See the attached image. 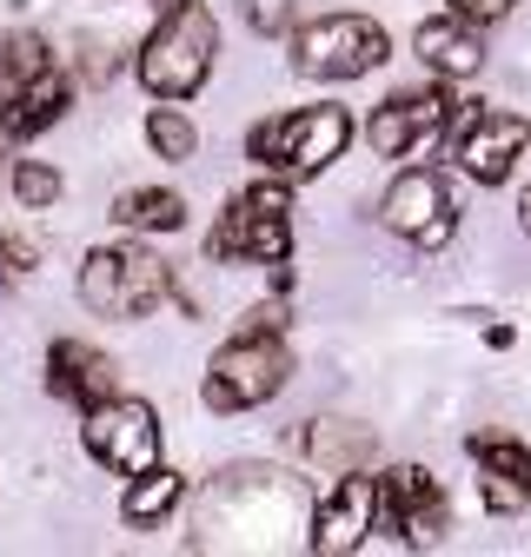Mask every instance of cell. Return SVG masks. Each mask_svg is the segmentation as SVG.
Masks as SVG:
<instances>
[{
  "instance_id": "6",
  "label": "cell",
  "mask_w": 531,
  "mask_h": 557,
  "mask_svg": "<svg viewBox=\"0 0 531 557\" xmlns=\"http://www.w3.org/2000/svg\"><path fill=\"white\" fill-rule=\"evenodd\" d=\"M213 252L220 259H266V265H280L293 252V193L280 180L246 186L220 213V226H213Z\"/></svg>"
},
{
  "instance_id": "18",
  "label": "cell",
  "mask_w": 531,
  "mask_h": 557,
  "mask_svg": "<svg viewBox=\"0 0 531 557\" xmlns=\"http://www.w3.org/2000/svg\"><path fill=\"white\" fill-rule=\"evenodd\" d=\"M306 451L332 471H359L372 458V432L366 425H339V418H319V425L306 432Z\"/></svg>"
},
{
  "instance_id": "24",
  "label": "cell",
  "mask_w": 531,
  "mask_h": 557,
  "mask_svg": "<svg viewBox=\"0 0 531 557\" xmlns=\"http://www.w3.org/2000/svg\"><path fill=\"white\" fill-rule=\"evenodd\" d=\"M518 8V0H452V14H465V21H505Z\"/></svg>"
},
{
  "instance_id": "17",
  "label": "cell",
  "mask_w": 531,
  "mask_h": 557,
  "mask_svg": "<svg viewBox=\"0 0 531 557\" xmlns=\"http://www.w3.org/2000/svg\"><path fill=\"white\" fill-rule=\"evenodd\" d=\"M180 492H186V478H180V471H166V465H147V471H133L126 498H120V518L147 531V524H160V518L180 505Z\"/></svg>"
},
{
  "instance_id": "4",
  "label": "cell",
  "mask_w": 531,
  "mask_h": 557,
  "mask_svg": "<svg viewBox=\"0 0 531 557\" xmlns=\"http://www.w3.org/2000/svg\"><path fill=\"white\" fill-rule=\"evenodd\" d=\"M166 293H173V272L147 246H100L81 265V306L100 319H147Z\"/></svg>"
},
{
  "instance_id": "21",
  "label": "cell",
  "mask_w": 531,
  "mask_h": 557,
  "mask_svg": "<svg viewBox=\"0 0 531 557\" xmlns=\"http://www.w3.org/2000/svg\"><path fill=\"white\" fill-rule=\"evenodd\" d=\"M147 147H153L160 160H193L199 133H193V120H186V113H173V107H153V113H147Z\"/></svg>"
},
{
  "instance_id": "16",
  "label": "cell",
  "mask_w": 531,
  "mask_h": 557,
  "mask_svg": "<svg viewBox=\"0 0 531 557\" xmlns=\"http://www.w3.org/2000/svg\"><path fill=\"white\" fill-rule=\"evenodd\" d=\"M113 220L126 233H180L186 226V199L166 193V186H133V193L113 199Z\"/></svg>"
},
{
  "instance_id": "1",
  "label": "cell",
  "mask_w": 531,
  "mask_h": 557,
  "mask_svg": "<svg viewBox=\"0 0 531 557\" xmlns=\"http://www.w3.org/2000/svg\"><path fill=\"white\" fill-rule=\"evenodd\" d=\"M213 53H220L213 14L199 8V0H166L160 27H153L147 47H140V87H147L153 100H186V94L207 87Z\"/></svg>"
},
{
  "instance_id": "12",
  "label": "cell",
  "mask_w": 531,
  "mask_h": 557,
  "mask_svg": "<svg viewBox=\"0 0 531 557\" xmlns=\"http://www.w3.org/2000/svg\"><path fill=\"white\" fill-rule=\"evenodd\" d=\"M372 478H359V471H346L339 484L325 492V505L312 511V550L319 557H339V550H359L366 544V531H372Z\"/></svg>"
},
{
  "instance_id": "15",
  "label": "cell",
  "mask_w": 531,
  "mask_h": 557,
  "mask_svg": "<svg viewBox=\"0 0 531 557\" xmlns=\"http://www.w3.org/2000/svg\"><path fill=\"white\" fill-rule=\"evenodd\" d=\"M66 100H74V81L66 74H34L8 107H0V139H34V133H47L60 113H66Z\"/></svg>"
},
{
  "instance_id": "2",
  "label": "cell",
  "mask_w": 531,
  "mask_h": 557,
  "mask_svg": "<svg viewBox=\"0 0 531 557\" xmlns=\"http://www.w3.org/2000/svg\"><path fill=\"white\" fill-rule=\"evenodd\" d=\"M346 139H353V113L346 107H299V113H280V120H259L246 133V153L259 166L286 173V180H312V173H325L346 153Z\"/></svg>"
},
{
  "instance_id": "19",
  "label": "cell",
  "mask_w": 531,
  "mask_h": 557,
  "mask_svg": "<svg viewBox=\"0 0 531 557\" xmlns=\"http://www.w3.org/2000/svg\"><path fill=\"white\" fill-rule=\"evenodd\" d=\"M47 66H53V53H47L40 34H8L0 40V107H8L34 74H47Z\"/></svg>"
},
{
  "instance_id": "10",
  "label": "cell",
  "mask_w": 531,
  "mask_h": 557,
  "mask_svg": "<svg viewBox=\"0 0 531 557\" xmlns=\"http://www.w3.org/2000/svg\"><path fill=\"white\" fill-rule=\"evenodd\" d=\"M385 226H392L398 239H412V246L439 252V246L452 239V226H458V206H452L445 180H439L432 166L398 173V180H392V193H385Z\"/></svg>"
},
{
  "instance_id": "5",
  "label": "cell",
  "mask_w": 531,
  "mask_h": 557,
  "mask_svg": "<svg viewBox=\"0 0 531 557\" xmlns=\"http://www.w3.org/2000/svg\"><path fill=\"white\" fill-rule=\"evenodd\" d=\"M392 53L385 27L366 14H319L306 27H293V66L306 81H359Z\"/></svg>"
},
{
  "instance_id": "26",
  "label": "cell",
  "mask_w": 531,
  "mask_h": 557,
  "mask_svg": "<svg viewBox=\"0 0 531 557\" xmlns=\"http://www.w3.org/2000/svg\"><path fill=\"white\" fill-rule=\"evenodd\" d=\"M518 220H524V233H531V193H524V206H518Z\"/></svg>"
},
{
  "instance_id": "8",
  "label": "cell",
  "mask_w": 531,
  "mask_h": 557,
  "mask_svg": "<svg viewBox=\"0 0 531 557\" xmlns=\"http://www.w3.org/2000/svg\"><path fill=\"white\" fill-rule=\"evenodd\" d=\"M81 438H87V451H94L107 471H120V478L160 465V418H153L147 398H120V392H113V398L87 405Z\"/></svg>"
},
{
  "instance_id": "7",
  "label": "cell",
  "mask_w": 531,
  "mask_h": 557,
  "mask_svg": "<svg viewBox=\"0 0 531 557\" xmlns=\"http://www.w3.org/2000/svg\"><path fill=\"white\" fill-rule=\"evenodd\" d=\"M372 518L392 531V537H406V544H419V550H432L445 531H452V498L439 492V478L425 471V465H392V471H379L372 478Z\"/></svg>"
},
{
  "instance_id": "13",
  "label": "cell",
  "mask_w": 531,
  "mask_h": 557,
  "mask_svg": "<svg viewBox=\"0 0 531 557\" xmlns=\"http://www.w3.org/2000/svg\"><path fill=\"white\" fill-rule=\"evenodd\" d=\"M47 385H53V398H66V405L87 411V405H100V398L120 392V372H113V359L100 352V345H87V338H53Z\"/></svg>"
},
{
  "instance_id": "22",
  "label": "cell",
  "mask_w": 531,
  "mask_h": 557,
  "mask_svg": "<svg viewBox=\"0 0 531 557\" xmlns=\"http://www.w3.org/2000/svg\"><path fill=\"white\" fill-rule=\"evenodd\" d=\"M14 199L27 206V213H40V206L60 199V173L40 166V160H21V166H14Z\"/></svg>"
},
{
  "instance_id": "25",
  "label": "cell",
  "mask_w": 531,
  "mask_h": 557,
  "mask_svg": "<svg viewBox=\"0 0 531 557\" xmlns=\"http://www.w3.org/2000/svg\"><path fill=\"white\" fill-rule=\"evenodd\" d=\"M0 272H34V246L27 239H0Z\"/></svg>"
},
{
  "instance_id": "3",
  "label": "cell",
  "mask_w": 531,
  "mask_h": 557,
  "mask_svg": "<svg viewBox=\"0 0 531 557\" xmlns=\"http://www.w3.org/2000/svg\"><path fill=\"white\" fill-rule=\"evenodd\" d=\"M293 372V352H286V332L273 325H239V338H226L213 366H207V405L213 411H252L266 398H280Z\"/></svg>"
},
{
  "instance_id": "9",
  "label": "cell",
  "mask_w": 531,
  "mask_h": 557,
  "mask_svg": "<svg viewBox=\"0 0 531 557\" xmlns=\"http://www.w3.org/2000/svg\"><path fill=\"white\" fill-rule=\"evenodd\" d=\"M445 120H452V94L445 87H412V94H392L372 113V147L385 160H425L445 147Z\"/></svg>"
},
{
  "instance_id": "14",
  "label": "cell",
  "mask_w": 531,
  "mask_h": 557,
  "mask_svg": "<svg viewBox=\"0 0 531 557\" xmlns=\"http://www.w3.org/2000/svg\"><path fill=\"white\" fill-rule=\"evenodd\" d=\"M412 53L432 66L439 81H472L479 66H485L479 21H465V14H432V21H419V34H412Z\"/></svg>"
},
{
  "instance_id": "23",
  "label": "cell",
  "mask_w": 531,
  "mask_h": 557,
  "mask_svg": "<svg viewBox=\"0 0 531 557\" xmlns=\"http://www.w3.org/2000/svg\"><path fill=\"white\" fill-rule=\"evenodd\" d=\"M479 492H485V505H492L498 518H518V511L531 505V484H518V478H498V471H479Z\"/></svg>"
},
{
  "instance_id": "20",
  "label": "cell",
  "mask_w": 531,
  "mask_h": 557,
  "mask_svg": "<svg viewBox=\"0 0 531 557\" xmlns=\"http://www.w3.org/2000/svg\"><path fill=\"white\" fill-rule=\"evenodd\" d=\"M472 458H479V471H498V478L531 484V451L518 438H505V432H472Z\"/></svg>"
},
{
  "instance_id": "11",
  "label": "cell",
  "mask_w": 531,
  "mask_h": 557,
  "mask_svg": "<svg viewBox=\"0 0 531 557\" xmlns=\"http://www.w3.org/2000/svg\"><path fill=\"white\" fill-rule=\"evenodd\" d=\"M524 139H531V126H524L518 113H485V107H479L472 120H465V133H458V166H465V180L505 186V180L518 173Z\"/></svg>"
}]
</instances>
